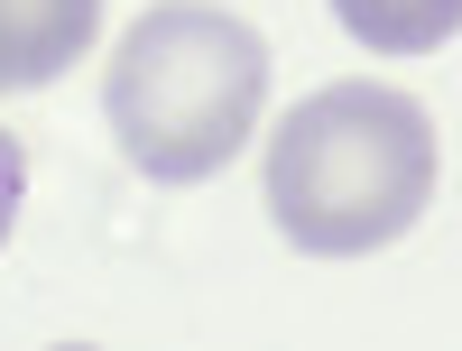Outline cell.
I'll list each match as a JSON object with an SVG mask.
<instances>
[{"label":"cell","mask_w":462,"mask_h":351,"mask_svg":"<svg viewBox=\"0 0 462 351\" xmlns=\"http://www.w3.org/2000/svg\"><path fill=\"white\" fill-rule=\"evenodd\" d=\"M435 204V111L398 84H324L268 130V222L315 259H370Z\"/></svg>","instance_id":"obj_1"},{"label":"cell","mask_w":462,"mask_h":351,"mask_svg":"<svg viewBox=\"0 0 462 351\" xmlns=\"http://www.w3.org/2000/svg\"><path fill=\"white\" fill-rule=\"evenodd\" d=\"M268 111V37L213 0H158L139 10L121 56L102 74V121L121 158L158 185H204L241 158Z\"/></svg>","instance_id":"obj_2"},{"label":"cell","mask_w":462,"mask_h":351,"mask_svg":"<svg viewBox=\"0 0 462 351\" xmlns=\"http://www.w3.org/2000/svg\"><path fill=\"white\" fill-rule=\"evenodd\" d=\"M333 19L352 28L370 56H435L462 28V0H333Z\"/></svg>","instance_id":"obj_4"},{"label":"cell","mask_w":462,"mask_h":351,"mask_svg":"<svg viewBox=\"0 0 462 351\" xmlns=\"http://www.w3.org/2000/svg\"><path fill=\"white\" fill-rule=\"evenodd\" d=\"M102 0H0V93H37L93 47Z\"/></svg>","instance_id":"obj_3"},{"label":"cell","mask_w":462,"mask_h":351,"mask_svg":"<svg viewBox=\"0 0 462 351\" xmlns=\"http://www.w3.org/2000/svg\"><path fill=\"white\" fill-rule=\"evenodd\" d=\"M19 194H28V148L0 130V241L19 231Z\"/></svg>","instance_id":"obj_5"}]
</instances>
